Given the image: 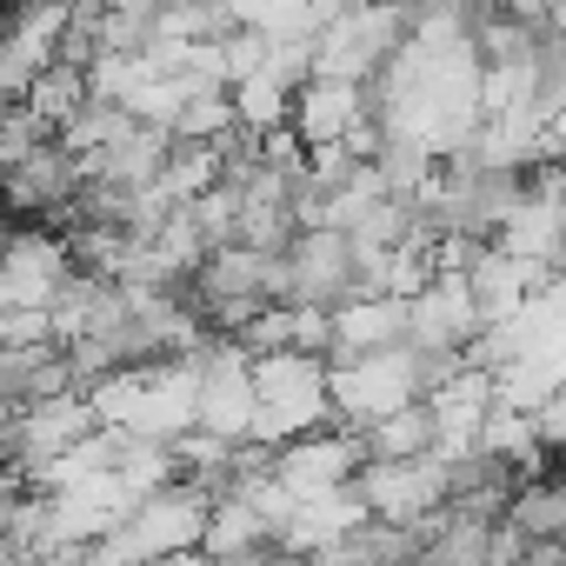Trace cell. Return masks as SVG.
Instances as JSON below:
<instances>
[{
  "label": "cell",
  "mask_w": 566,
  "mask_h": 566,
  "mask_svg": "<svg viewBox=\"0 0 566 566\" xmlns=\"http://www.w3.org/2000/svg\"><path fill=\"white\" fill-rule=\"evenodd\" d=\"M500 526L520 546H559L566 539V486L559 480H520L500 506Z\"/></svg>",
  "instance_id": "8992f818"
},
{
  "label": "cell",
  "mask_w": 566,
  "mask_h": 566,
  "mask_svg": "<svg viewBox=\"0 0 566 566\" xmlns=\"http://www.w3.org/2000/svg\"><path fill=\"white\" fill-rule=\"evenodd\" d=\"M200 526H207V500L187 486H160L120 506V520L107 526V546L134 566H167L200 546Z\"/></svg>",
  "instance_id": "7a4b0ae2"
},
{
  "label": "cell",
  "mask_w": 566,
  "mask_h": 566,
  "mask_svg": "<svg viewBox=\"0 0 566 566\" xmlns=\"http://www.w3.org/2000/svg\"><path fill=\"white\" fill-rule=\"evenodd\" d=\"M480 340V321L460 294V280L433 273L427 287L407 301V347H427V354H447V360H467V347Z\"/></svg>",
  "instance_id": "277c9868"
},
{
  "label": "cell",
  "mask_w": 566,
  "mask_h": 566,
  "mask_svg": "<svg viewBox=\"0 0 566 566\" xmlns=\"http://www.w3.org/2000/svg\"><path fill=\"white\" fill-rule=\"evenodd\" d=\"M247 387H253V440L260 447H287L307 433H327V367L321 360H247Z\"/></svg>",
  "instance_id": "6da1fadb"
},
{
  "label": "cell",
  "mask_w": 566,
  "mask_h": 566,
  "mask_svg": "<svg viewBox=\"0 0 566 566\" xmlns=\"http://www.w3.org/2000/svg\"><path fill=\"white\" fill-rule=\"evenodd\" d=\"M354 301V247L334 227H301L280 253V307L287 314H340Z\"/></svg>",
  "instance_id": "3957f363"
},
{
  "label": "cell",
  "mask_w": 566,
  "mask_h": 566,
  "mask_svg": "<svg viewBox=\"0 0 566 566\" xmlns=\"http://www.w3.org/2000/svg\"><path fill=\"white\" fill-rule=\"evenodd\" d=\"M74 374L61 360L54 340H21V347H0V413H28L48 400H67Z\"/></svg>",
  "instance_id": "5b68a950"
},
{
  "label": "cell",
  "mask_w": 566,
  "mask_h": 566,
  "mask_svg": "<svg viewBox=\"0 0 566 566\" xmlns=\"http://www.w3.org/2000/svg\"><path fill=\"white\" fill-rule=\"evenodd\" d=\"M427 453H440L427 400H407V407H394L387 420H374L360 433V460H427Z\"/></svg>",
  "instance_id": "52a82bcc"
}]
</instances>
